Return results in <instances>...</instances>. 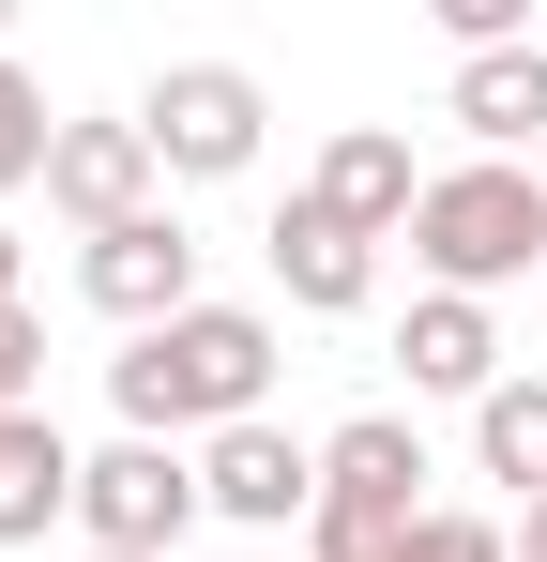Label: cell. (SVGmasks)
<instances>
[{
    "label": "cell",
    "instance_id": "11",
    "mask_svg": "<svg viewBox=\"0 0 547 562\" xmlns=\"http://www.w3.org/2000/svg\"><path fill=\"white\" fill-rule=\"evenodd\" d=\"M320 502H350V517H426V426H411V411H350V426L320 441Z\"/></svg>",
    "mask_w": 547,
    "mask_h": 562
},
{
    "label": "cell",
    "instance_id": "18",
    "mask_svg": "<svg viewBox=\"0 0 547 562\" xmlns=\"http://www.w3.org/2000/svg\"><path fill=\"white\" fill-rule=\"evenodd\" d=\"M517 562H547V502H517Z\"/></svg>",
    "mask_w": 547,
    "mask_h": 562
},
{
    "label": "cell",
    "instance_id": "8",
    "mask_svg": "<svg viewBox=\"0 0 547 562\" xmlns=\"http://www.w3.org/2000/svg\"><path fill=\"white\" fill-rule=\"evenodd\" d=\"M304 198H320L335 228H365V244H395V228L426 213V168H411V137H395V122H335V137H320V168H304Z\"/></svg>",
    "mask_w": 547,
    "mask_h": 562
},
{
    "label": "cell",
    "instance_id": "17",
    "mask_svg": "<svg viewBox=\"0 0 547 562\" xmlns=\"http://www.w3.org/2000/svg\"><path fill=\"white\" fill-rule=\"evenodd\" d=\"M15 411H46V319H31V304L0 319V426H15Z\"/></svg>",
    "mask_w": 547,
    "mask_h": 562
},
{
    "label": "cell",
    "instance_id": "7",
    "mask_svg": "<svg viewBox=\"0 0 547 562\" xmlns=\"http://www.w3.org/2000/svg\"><path fill=\"white\" fill-rule=\"evenodd\" d=\"M198 502L213 517H244V532H289V517H320V441H289V426H228V441H198Z\"/></svg>",
    "mask_w": 547,
    "mask_h": 562
},
{
    "label": "cell",
    "instance_id": "3",
    "mask_svg": "<svg viewBox=\"0 0 547 562\" xmlns=\"http://www.w3.org/2000/svg\"><path fill=\"white\" fill-rule=\"evenodd\" d=\"M198 517H213V502H198V457H182V441H91V457H77V548L182 562Z\"/></svg>",
    "mask_w": 547,
    "mask_h": 562
},
{
    "label": "cell",
    "instance_id": "14",
    "mask_svg": "<svg viewBox=\"0 0 547 562\" xmlns=\"http://www.w3.org/2000/svg\"><path fill=\"white\" fill-rule=\"evenodd\" d=\"M471 471H487V486H517V502H547V380H533V366L471 411Z\"/></svg>",
    "mask_w": 547,
    "mask_h": 562
},
{
    "label": "cell",
    "instance_id": "6",
    "mask_svg": "<svg viewBox=\"0 0 547 562\" xmlns=\"http://www.w3.org/2000/svg\"><path fill=\"white\" fill-rule=\"evenodd\" d=\"M77 289L122 319V335H168L182 304H213V289H198V228H182V213H137V228L77 244Z\"/></svg>",
    "mask_w": 547,
    "mask_h": 562
},
{
    "label": "cell",
    "instance_id": "12",
    "mask_svg": "<svg viewBox=\"0 0 547 562\" xmlns=\"http://www.w3.org/2000/svg\"><path fill=\"white\" fill-rule=\"evenodd\" d=\"M274 289H289L304 319H350L365 289H380V244H365V228H335L320 198H289V213H274Z\"/></svg>",
    "mask_w": 547,
    "mask_h": 562
},
{
    "label": "cell",
    "instance_id": "1",
    "mask_svg": "<svg viewBox=\"0 0 547 562\" xmlns=\"http://www.w3.org/2000/svg\"><path fill=\"white\" fill-rule=\"evenodd\" d=\"M274 395V319L259 304H182L168 335H122V366H107V411H122V441H228V426H259Z\"/></svg>",
    "mask_w": 547,
    "mask_h": 562
},
{
    "label": "cell",
    "instance_id": "19",
    "mask_svg": "<svg viewBox=\"0 0 547 562\" xmlns=\"http://www.w3.org/2000/svg\"><path fill=\"white\" fill-rule=\"evenodd\" d=\"M15 304H31V289H15V228H0V319H15Z\"/></svg>",
    "mask_w": 547,
    "mask_h": 562
},
{
    "label": "cell",
    "instance_id": "15",
    "mask_svg": "<svg viewBox=\"0 0 547 562\" xmlns=\"http://www.w3.org/2000/svg\"><path fill=\"white\" fill-rule=\"evenodd\" d=\"M46 153H62V122H46V92H31V61H0V198L46 183Z\"/></svg>",
    "mask_w": 547,
    "mask_h": 562
},
{
    "label": "cell",
    "instance_id": "4",
    "mask_svg": "<svg viewBox=\"0 0 547 562\" xmlns=\"http://www.w3.org/2000/svg\"><path fill=\"white\" fill-rule=\"evenodd\" d=\"M137 122H153V153H168V183H244L274 137V92L244 77V61H168L153 92H137Z\"/></svg>",
    "mask_w": 547,
    "mask_h": 562
},
{
    "label": "cell",
    "instance_id": "5",
    "mask_svg": "<svg viewBox=\"0 0 547 562\" xmlns=\"http://www.w3.org/2000/svg\"><path fill=\"white\" fill-rule=\"evenodd\" d=\"M168 153H153V122L122 106V122H62V153H46V213L77 228V244H107V228H137V213H168Z\"/></svg>",
    "mask_w": 547,
    "mask_h": 562
},
{
    "label": "cell",
    "instance_id": "20",
    "mask_svg": "<svg viewBox=\"0 0 547 562\" xmlns=\"http://www.w3.org/2000/svg\"><path fill=\"white\" fill-rule=\"evenodd\" d=\"M77 562H107V548H77Z\"/></svg>",
    "mask_w": 547,
    "mask_h": 562
},
{
    "label": "cell",
    "instance_id": "10",
    "mask_svg": "<svg viewBox=\"0 0 547 562\" xmlns=\"http://www.w3.org/2000/svg\"><path fill=\"white\" fill-rule=\"evenodd\" d=\"M395 366H411V395H456V411H487V395H502V319H487V304H456V289H426V304H411V319H395Z\"/></svg>",
    "mask_w": 547,
    "mask_h": 562
},
{
    "label": "cell",
    "instance_id": "2",
    "mask_svg": "<svg viewBox=\"0 0 547 562\" xmlns=\"http://www.w3.org/2000/svg\"><path fill=\"white\" fill-rule=\"evenodd\" d=\"M411 259H426V289H456V304L547 274V168H487V153H471V168H426Z\"/></svg>",
    "mask_w": 547,
    "mask_h": 562
},
{
    "label": "cell",
    "instance_id": "9",
    "mask_svg": "<svg viewBox=\"0 0 547 562\" xmlns=\"http://www.w3.org/2000/svg\"><path fill=\"white\" fill-rule=\"evenodd\" d=\"M442 122L487 153V168H547V46H502V61H456Z\"/></svg>",
    "mask_w": 547,
    "mask_h": 562
},
{
    "label": "cell",
    "instance_id": "13",
    "mask_svg": "<svg viewBox=\"0 0 547 562\" xmlns=\"http://www.w3.org/2000/svg\"><path fill=\"white\" fill-rule=\"evenodd\" d=\"M62 517H77V441L46 411H15L0 426V548H46Z\"/></svg>",
    "mask_w": 547,
    "mask_h": 562
},
{
    "label": "cell",
    "instance_id": "16",
    "mask_svg": "<svg viewBox=\"0 0 547 562\" xmlns=\"http://www.w3.org/2000/svg\"><path fill=\"white\" fill-rule=\"evenodd\" d=\"M395 562H517V532H502V517H471V502H426Z\"/></svg>",
    "mask_w": 547,
    "mask_h": 562
}]
</instances>
